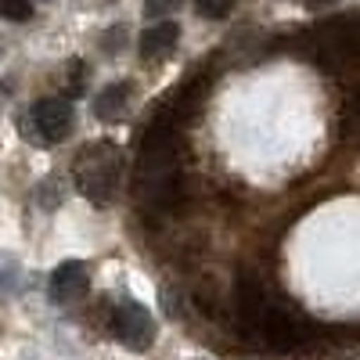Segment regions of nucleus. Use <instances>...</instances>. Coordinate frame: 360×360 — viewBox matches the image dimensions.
Returning a JSON list of instances; mask_svg holds the SVG:
<instances>
[{
    "instance_id": "423d86ee",
    "label": "nucleus",
    "mask_w": 360,
    "mask_h": 360,
    "mask_svg": "<svg viewBox=\"0 0 360 360\" xmlns=\"http://www.w3.org/2000/svg\"><path fill=\"white\" fill-rule=\"evenodd\" d=\"M127 105H130V83L123 79V83L105 86L94 98V115L101 119V123H119V119L127 115Z\"/></svg>"
},
{
    "instance_id": "20e7f679",
    "label": "nucleus",
    "mask_w": 360,
    "mask_h": 360,
    "mask_svg": "<svg viewBox=\"0 0 360 360\" xmlns=\"http://www.w3.org/2000/svg\"><path fill=\"white\" fill-rule=\"evenodd\" d=\"M86 288H90V270L79 259L58 263L51 281H47V295H51V303H58V307H69V303H76V299H83Z\"/></svg>"
},
{
    "instance_id": "7ed1b4c3",
    "label": "nucleus",
    "mask_w": 360,
    "mask_h": 360,
    "mask_svg": "<svg viewBox=\"0 0 360 360\" xmlns=\"http://www.w3.org/2000/svg\"><path fill=\"white\" fill-rule=\"evenodd\" d=\"M112 332L127 349L144 353V349H152V342H155V321L141 303L123 299V303L112 310Z\"/></svg>"
},
{
    "instance_id": "6e6552de",
    "label": "nucleus",
    "mask_w": 360,
    "mask_h": 360,
    "mask_svg": "<svg viewBox=\"0 0 360 360\" xmlns=\"http://www.w3.org/2000/svg\"><path fill=\"white\" fill-rule=\"evenodd\" d=\"M0 11L11 22H29L33 18V0H0Z\"/></svg>"
},
{
    "instance_id": "9d476101",
    "label": "nucleus",
    "mask_w": 360,
    "mask_h": 360,
    "mask_svg": "<svg viewBox=\"0 0 360 360\" xmlns=\"http://www.w3.org/2000/svg\"><path fill=\"white\" fill-rule=\"evenodd\" d=\"M307 8H314V11H321V8H332V4H342V0H303Z\"/></svg>"
},
{
    "instance_id": "1a4fd4ad",
    "label": "nucleus",
    "mask_w": 360,
    "mask_h": 360,
    "mask_svg": "<svg viewBox=\"0 0 360 360\" xmlns=\"http://www.w3.org/2000/svg\"><path fill=\"white\" fill-rule=\"evenodd\" d=\"M184 0H144V15L148 18H162V15H169V11H176Z\"/></svg>"
},
{
    "instance_id": "f257e3e1",
    "label": "nucleus",
    "mask_w": 360,
    "mask_h": 360,
    "mask_svg": "<svg viewBox=\"0 0 360 360\" xmlns=\"http://www.w3.org/2000/svg\"><path fill=\"white\" fill-rule=\"evenodd\" d=\"M119 169H123V159H119L115 144L108 141H94L86 144L83 152L72 159V180H76V191L94 202L98 209L112 202L115 184H119Z\"/></svg>"
},
{
    "instance_id": "39448f33",
    "label": "nucleus",
    "mask_w": 360,
    "mask_h": 360,
    "mask_svg": "<svg viewBox=\"0 0 360 360\" xmlns=\"http://www.w3.org/2000/svg\"><path fill=\"white\" fill-rule=\"evenodd\" d=\"M176 40H180V25L176 22H159V25H152V29L141 33L137 51H141L144 62H159V58H166L176 47Z\"/></svg>"
},
{
    "instance_id": "f03ea898",
    "label": "nucleus",
    "mask_w": 360,
    "mask_h": 360,
    "mask_svg": "<svg viewBox=\"0 0 360 360\" xmlns=\"http://www.w3.org/2000/svg\"><path fill=\"white\" fill-rule=\"evenodd\" d=\"M25 119H29V123H22V127H33V137H37L40 144L65 141V137L72 134V127H76L72 105H69L65 98H40Z\"/></svg>"
},
{
    "instance_id": "0eeeda50",
    "label": "nucleus",
    "mask_w": 360,
    "mask_h": 360,
    "mask_svg": "<svg viewBox=\"0 0 360 360\" xmlns=\"http://www.w3.org/2000/svg\"><path fill=\"white\" fill-rule=\"evenodd\" d=\"M238 8V0H195V15L209 18V22H220Z\"/></svg>"
},
{
    "instance_id": "9b49d317",
    "label": "nucleus",
    "mask_w": 360,
    "mask_h": 360,
    "mask_svg": "<svg viewBox=\"0 0 360 360\" xmlns=\"http://www.w3.org/2000/svg\"><path fill=\"white\" fill-rule=\"evenodd\" d=\"M346 360H360V353H356V356H346Z\"/></svg>"
}]
</instances>
